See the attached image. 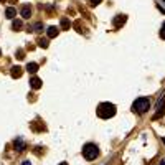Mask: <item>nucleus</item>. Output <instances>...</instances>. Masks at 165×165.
<instances>
[{"label":"nucleus","mask_w":165,"mask_h":165,"mask_svg":"<svg viewBox=\"0 0 165 165\" xmlns=\"http://www.w3.org/2000/svg\"><path fill=\"white\" fill-rule=\"evenodd\" d=\"M164 111H165V99L160 98L159 103H157V112H155V116H154V119H159V117L164 114Z\"/></svg>","instance_id":"nucleus-4"},{"label":"nucleus","mask_w":165,"mask_h":165,"mask_svg":"<svg viewBox=\"0 0 165 165\" xmlns=\"http://www.w3.org/2000/svg\"><path fill=\"white\" fill-rule=\"evenodd\" d=\"M160 165H165V162H160Z\"/></svg>","instance_id":"nucleus-21"},{"label":"nucleus","mask_w":165,"mask_h":165,"mask_svg":"<svg viewBox=\"0 0 165 165\" xmlns=\"http://www.w3.org/2000/svg\"><path fill=\"white\" fill-rule=\"evenodd\" d=\"M0 55H2V51H0Z\"/></svg>","instance_id":"nucleus-23"},{"label":"nucleus","mask_w":165,"mask_h":165,"mask_svg":"<svg viewBox=\"0 0 165 165\" xmlns=\"http://www.w3.org/2000/svg\"><path fill=\"white\" fill-rule=\"evenodd\" d=\"M89 4L91 5H98V4H101V0H89Z\"/></svg>","instance_id":"nucleus-18"},{"label":"nucleus","mask_w":165,"mask_h":165,"mask_svg":"<svg viewBox=\"0 0 165 165\" xmlns=\"http://www.w3.org/2000/svg\"><path fill=\"white\" fill-rule=\"evenodd\" d=\"M98 155H99V150H98V145L96 144H86L82 147V157L86 160H94Z\"/></svg>","instance_id":"nucleus-3"},{"label":"nucleus","mask_w":165,"mask_h":165,"mask_svg":"<svg viewBox=\"0 0 165 165\" xmlns=\"http://www.w3.org/2000/svg\"><path fill=\"white\" fill-rule=\"evenodd\" d=\"M15 15H16V10L13 7H8L7 10H5V16H7V18H10V20H12Z\"/></svg>","instance_id":"nucleus-11"},{"label":"nucleus","mask_w":165,"mask_h":165,"mask_svg":"<svg viewBox=\"0 0 165 165\" xmlns=\"http://www.w3.org/2000/svg\"><path fill=\"white\" fill-rule=\"evenodd\" d=\"M162 140H164V144H165V139H162Z\"/></svg>","instance_id":"nucleus-22"},{"label":"nucleus","mask_w":165,"mask_h":165,"mask_svg":"<svg viewBox=\"0 0 165 165\" xmlns=\"http://www.w3.org/2000/svg\"><path fill=\"white\" fill-rule=\"evenodd\" d=\"M148 107H150V99L148 98H139L134 101L132 104V111L137 112V114H144V112L148 111Z\"/></svg>","instance_id":"nucleus-2"},{"label":"nucleus","mask_w":165,"mask_h":165,"mask_svg":"<svg viewBox=\"0 0 165 165\" xmlns=\"http://www.w3.org/2000/svg\"><path fill=\"white\" fill-rule=\"evenodd\" d=\"M60 33V28H56V27H50L48 30H46V35H48V38H55Z\"/></svg>","instance_id":"nucleus-8"},{"label":"nucleus","mask_w":165,"mask_h":165,"mask_svg":"<svg viewBox=\"0 0 165 165\" xmlns=\"http://www.w3.org/2000/svg\"><path fill=\"white\" fill-rule=\"evenodd\" d=\"M30 15H32V8H30V5H23V8H22V16L27 20V18H30Z\"/></svg>","instance_id":"nucleus-9"},{"label":"nucleus","mask_w":165,"mask_h":165,"mask_svg":"<svg viewBox=\"0 0 165 165\" xmlns=\"http://www.w3.org/2000/svg\"><path fill=\"white\" fill-rule=\"evenodd\" d=\"M33 30H35V32H41V30H43V23H35L33 25Z\"/></svg>","instance_id":"nucleus-15"},{"label":"nucleus","mask_w":165,"mask_h":165,"mask_svg":"<svg viewBox=\"0 0 165 165\" xmlns=\"http://www.w3.org/2000/svg\"><path fill=\"white\" fill-rule=\"evenodd\" d=\"M160 37L165 40V22H164V25H162V30H160Z\"/></svg>","instance_id":"nucleus-17"},{"label":"nucleus","mask_w":165,"mask_h":165,"mask_svg":"<svg viewBox=\"0 0 165 165\" xmlns=\"http://www.w3.org/2000/svg\"><path fill=\"white\" fill-rule=\"evenodd\" d=\"M13 147H15V150L22 152V150H25V148H27V144H25V140L22 139V137H16V139L13 140Z\"/></svg>","instance_id":"nucleus-6"},{"label":"nucleus","mask_w":165,"mask_h":165,"mask_svg":"<svg viewBox=\"0 0 165 165\" xmlns=\"http://www.w3.org/2000/svg\"><path fill=\"white\" fill-rule=\"evenodd\" d=\"M38 45H40L41 48H48V40H46V38H40V40H38Z\"/></svg>","instance_id":"nucleus-13"},{"label":"nucleus","mask_w":165,"mask_h":165,"mask_svg":"<svg viewBox=\"0 0 165 165\" xmlns=\"http://www.w3.org/2000/svg\"><path fill=\"white\" fill-rule=\"evenodd\" d=\"M116 114V106L111 103H103L98 106V116L101 119H109Z\"/></svg>","instance_id":"nucleus-1"},{"label":"nucleus","mask_w":165,"mask_h":165,"mask_svg":"<svg viewBox=\"0 0 165 165\" xmlns=\"http://www.w3.org/2000/svg\"><path fill=\"white\" fill-rule=\"evenodd\" d=\"M60 165H68V164H66V162H61V164H60Z\"/></svg>","instance_id":"nucleus-20"},{"label":"nucleus","mask_w":165,"mask_h":165,"mask_svg":"<svg viewBox=\"0 0 165 165\" xmlns=\"http://www.w3.org/2000/svg\"><path fill=\"white\" fill-rule=\"evenodd\" d=\"M30 86H32L33 89H40V88H41V79L37 78V76L32 78V79H30Z\"/></svg>","instance_id":"nucleus-7"},{"label":"nucleus","mask_w":165,"mask_h":165,"mask_svg":"<svg viewBox=\"0 0 165 165\" xmlns=\"http://www.w3.org/2000/svg\"><path fill=\"white\" fill-rule=\"evenodd\" d=\"M22 73H23V71H22L20 66H13L12 68V78H20Z\"/></svg>","instance_id":"nucleus-10"},{"label":"nucleus","mask_w":165,"mask_h":165,"mask_svg":"<svg viewBox=\"0 0 165 165\" xmlns=\"http://www.w3.org/2000/svg\"><path fill=\"white\" fill-rule=\"evenodd\" d=\"M71 27V22L68 20V18H63L61 20V28H70Z\"/></svg>","instance_id":"nucleus-14"},{"label":"nucleus","mask_w":165,"mask_h":165,"mask_svg":"<svg viewBox=\"0 0 165 165\" xmlns=\"http://www.w3.org/2000/svg\"><path fill=\"white\" fill-rule=\"evenodd\" d=\"M27 71H28V73H37V71H38V65H37V63H28V65H27Z\"/></svg>","instance_id":"nucleus-12"},{"label":"nucleus","mask_w":165,"mask_h":165,"mask_svg":"<svg viewBox=\"0 0 165 165\" xmlns=\"http://www.w3.org/2000/svg\"><path fill=\"white\" fill-rule=\"evenodd\" d=\"M12 27H13V28H22V22L20 20H13V23H12Z\"/></svg>","instance_id":"nucleus-16"},{"label":"nucleus","mask_w":165,"mask_h":165,"mask_svg":"<svg viewBox=\"0 0 165 165\" xmlns=\"http://www.w3.org/2000/svg\"><path fill=\"white\" fill-rule=\"evenodd\" d=\"M22 165H32V164H30V160H25V162H23V164H22Z\"/></svg>","instance_id":"nucleus-19"},{"label":"nucleus","mask_w":165,"mask_h":165,"mask_svg":"<svg viewBox=\"0 0 165 165\" xmlns=\"http://www.w3.org/2000/svg\"><path fill=\"white\" fill-rule=\"evenodd\" d=\"M126 20H127V16H126V15L114 16V20H112V27H114V28H119V27H122V25L126 23Z\"/></svg>","instance_id":"nucleus-5"}]
</instances>
